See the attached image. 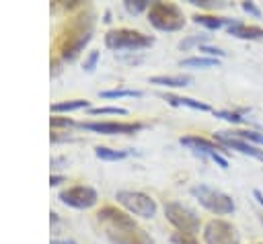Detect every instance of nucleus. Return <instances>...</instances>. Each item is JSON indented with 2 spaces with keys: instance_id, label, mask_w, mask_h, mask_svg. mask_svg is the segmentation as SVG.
Masks as SVG:
<instances>
[{
  "instance_id": "2",
  "label": "nucleus",
  "mask_w": 263,
  "mask_h": 244,
  "mask_svg": "<svg viewBox=\"0 0 263 244\" xmlns=\"http://www.w3.org/2000/svg\"><path fill=\"white\" fill-rule=\"evenodd\" d=\"M92 27H95V12L90 8H84L74 18H70L64 25V29L58 37V43H55L60 59H64V62L74 59L82 51V47L90 41Z\"/></svg>"
},
{
  "instance_id": "7",
  "label": "nucleus",
  "mask_w": 263,
  "mask_h": 244,
  "mask_svg": "<svg viewBox=\"0 0 263 244\" xmlns=\"http://www.w3.org/2000/svg\"><path fill=\"white\" fill-rule=\"evenodd\" d=\"M164 215L166 219L177 228V232H187V234H195L199 230V217L195 215L193 209L185 207L183 203H164Z\"/></svg>"
},
{
  "instance_id": "29",
  "label": "nucleus",
  "mask_w": 263,
  "mask_h": 244,
  "mask_svg": "<svg viewBox=\"0 0 263 244\" xmlns=\"http://www.w3.org/2000/svg\"><path fill=\"white\" fill-rule=\"evenodd\" d=\"M187 2L199 8H222L224 6V2H212V0H187Z\"/></svg>"
},
{
  "instance_id": "30",
  "label": "nucleus",
  "mask_w": 263,
  "mask_h": 244,
  "mask_svg": "<svg viewBox=\"0 0 263 244\" xmlns=\"http://www.w3.org/2000/svg\"><path fill=\"white\" fill-rule=\"evenodd\" d=\"M97 62H99V51H90L88 57L84 59V70L86 72H92L97 68Z\"/></svg>"
},
{
  "instance_id": "18",
  "label": "nucleus",
  "mask_w": 263,
  "mask_h": 244,
  "mask_svg": "<svg viewBox=\"0 0 263 244\" xmlns=\"http://www.w3.org/2000/svg\"><path fill=\"white\" fill-rule=\"evenodd\" d=\"M193 23L201 25V27H208V29H220L224 25H230L232 18H222V16H212V14H195Z\"/></svg>"
},
{
  "instance_id": "34",
  "label": "nucleus",
  "mask_w": 263,
  "mask_h": 244,
  "mask_svg": "<svg viewBox=\"0 0 263 244\" xmlns=\"http://www.w3.org/2000/svg\"><path fill=\"white\" fill-rule=\"evenodd\" d=\"M49 244H76L74 240H51Z\"/></svg>"
},
{
  "instance_id": "15",
  "label": "nucleus",
  "mask_w": 263,
  "mask_h": 244,
  "mask_svg": "<svg viewBox=\"0 0 263 244\" xmlns=\"http://www.w3.org/2000/svg\"><path fill=\"white\" fill-rule=\"evenodd\" d=\"M191 82V76L187 74H177V76H152L150 84H158V86H171V88H181L187 86Z\"/></svg>"
},
{
  "instance_id": "27",
  "label": "nucleus",
  "mask_w": 263,
  "mask_h": 244,
  "mask_svg": "<svg viewBox=\"0 0 263 244\" xmlns=\"http://www.w3.org/2000/svg\"><path fill=\"white\" fill-rule=\"evenodd\" d=\"M171 242L173 244H197L195 236L193 234H187V232H175L171 236Z\"/></svg>"
},
{
  "instance_id": "13",
  "label": "nucleus",
  "mask_w": 263,
  "mask_h": 244,
  "mask_svg": "<svg viewBox=\"0 0 263 244\" xmlns=\"http://www.w3.org/2000/svg\"><path fill=\"white\" fill-rule=\"evenodd\" d=\"M228 33L232 37L238 39H251V41H263V29L261 27H253V25H245L240 21H232L228 25Z\"/></svg>"
},
{
  "instance_id": "20",
  "label": "nucleus",
  "mask_w": 263,
  "mask_h": 244,
  "mask_svg": "<svg viewBox=\"0 0 263 244\" xmlns=\"http://www.w3.org/2000/svg\"><path fill=\"white\" fill-rule=\"evenodd\" d=\"M142 94H144L142 90H132V88H115V90H103V92H99L101 98H123V96L138 98Z\"/></svg>"
},
{
  "instance_id": "32",
  "label": "nucleus",
  "mask_w": 263,
  "mask_h": 244,
  "mask_svg": "<svg viewBox=\"0 0 263 244\" xmlns=\"http://www.w3.org/2000/svg\"><path fill=\"white\" fill-rule=\"evenodd\" d=\"M60 182H64V176H49V185H51V187H55V185H60Z\"/></svg>"
},
{
  "instance_id": "31",
  "label": "nucleus",
  "mask_w": 263,
  "mask_h": 244,
  "mask_svg": "<svg viewBox=\"0 0 263 244\" xmlns=\"http://www.w3.org/2000/svg\"><path fill=\"white\" fill-rule=\"evenodd\" d=\"M240 6H242V10H245V12H249L251 16H257V18L261 16V10L257 8V4H255V2H249V0H245V2H240Z\"/></svg>"
},
{
  "instance_id": "4",
  "label": "nucleus",
  "mask_w": 263,
  "mask_h": 244,
  "mask_svg": "<svg viewBox=\"0 0 263 244\" xmlns=\"http://www.w3.org/2000/svg\"><path fill=\"white\" fill-rule=\"evenodd\" d=\"M191 195L212 213H218V215H226V213H232L234 211V201L230 195L218 191V189H212L208 185H195L191 187Z\"/></svg>"
},
{
  "instance_id": "21",
  "label": "nucleus",
  "mask_w": 263,
  "mask_h": 244,
  "mask_svg": "<svg viewBox=\"0 0 263 244\" xmlns=\"http://www.w3.org/2000/svg\"><path fill=\"white\" fill-rule=\"evenodd\" d=\"M230 135L238 137V139H245V141H253V144H259L263 146V133L261 131H255V129H236V131H228Z\"/></svg>"
},
{
  "instance_id": "9",
  "label": "nucleus",
  "mask_w": 263,
  "mask_h": 244,
  "mask_svg": "<svg viewBox=\"0 0 263 244\" xmlns=\"http://www.w3.org/2000/svg\"><path fill=\"white\" fill-rule=\"evenodd\" d=\"M179 141H181V146L189 148L191 152L210 158V160L216 162L220 168H228V160L220 154V152L224 150L220 144H216V141H212V139H205V137H199V135H185V137H181Z\"/></svg>"
},
{
  "instance_id": "6",
  "label": "nucleus",
  "mask_w": 263,
  "mask_h": 244,
  "mask_svg": "<svg viewBox=\"0 0 263 244\" xmlns=\"http://www.w3.org/2000/svg\"><path fill=\"white\" fill-rule=\"evenodd\" d=\"M115 199L125 211L134 213V215H140V217H154L156 215V201L146 193H140V191H117Z\"/></svg>"
},
{
  "instance_id": "8",
  "label": "nucleus",
  "mask_w": 263,
  "mask_h": 244,
  "mask_svg": "<svg viewBox=\"0 0 263 244\" xmlns=\"http://www.w3.org/2000/svg\"><path fill=\"white\" fill-rule=\"evenodd\" d=\"M205 244H240L238 230L226 219H210L203 228Z\"/></svg>"
},
{
  "instance_id": "19",
  "label": "nucleus",
  "mask_w": 263,
  "mask_h": 244,
  "mask_svg": "<svg viewBox=\"0 0 263 244\" xmlns=\"http://www.w3.org/2000/svg\"><path fill=\"white\" fill-rule=\"evenodd\" d=\"M129 152L125 150H111V148H105V146H97L95 148V156L99 160H105V162H115V160H123L127 158Z\"/></svg>"
},
{
  "instance_id": "1",
  "label": "nucleus",
  "mask_w": 263,
  "mask_h": 244,
  "mask_svg": "<svg viewBox=\"0 0 263 244\" xmlns=\"http://www.w3.org/2000/svg\"><path fill=\"white\" fill-rule=\"evenodd\" d=\"M99 221L105 228L107 238L113 244H154L152 236L142 230L132 215H127L123 209H117L113 205H105L97 213Z\"/></svg>"
},
{
  "instance_id": "24",
  "label": "nucleus",
  "mask_w": 263,
  "mask_h": 244,
  "mask_svg": "<svg viewBox=\"0 0 263 244\" xmlns=\"http://www.w3.org/2000/svg\"><path fill=\"white\" fill-rule=\"evenodd\" d=\"M210 35H193V37H187L183 41H179V49H191L193 45H203V41H208Z\"/></svg>"
},
{
  "instance_id": "26",
  "label": "nucleus",
  "mask_w": 263,
  "mask_h": 244,
  "mask_svg": "<svg viewBox=\"0 0 263 244\" xmlns=\"http://www.w3.org/2000/svg\"><path fill=\"white\" fill-rule=\"evenodd\" d=\"M216 117L228 121V123H245V117L240 113H232V111H214Z\"/></svg>"
},
{
  "instance_id": "28",
  "label": "nucleus",
  "mask_w": 263,
  "mask_h": 244,
  "mask_svg": "<svg viewBox=\"0 0 263 244\" xmlns=\"http://www.w3.org/2000/svg\"><path fill=\"white\" fill-rule=\"evenodd\" d=\"M199 51H201V53H205L208 57H216V59L226 55V51H222L220 47H210V45H201V47H199Z\"/></svg>"
},
{
  "instance_id": "25",
  "label": "nucleus",
  "mask_w": 263,
  "mask_h": 244,
  "mask_svg": "<svg viewBox=\"0 0 263 244\" xmlns=\"http://www.w3.org/2000/svg\"><path fill=\"white\" fill-rule=\"evenodd\" d=\"M90 115H125L127 111L123 107H97L88 111Z\"/></svg>"
},
{
  "instance_id": "3",
  "label": "nucleus",
  "mask_w": 263,
  "mask_h": 244,
  "mask_svg": "<svg viewBox=\"0 0 263 244\" xmlns=\"http://www.w3.org/2000/svg\"><path fill=\"white\" fill-rule=\"evenodd\" d=\"M148 21L158 31H179L185 25L183 10L173 2H152L148 8Z\"/></svg>"
},
{
  "instance_id": "33",
  "label": "nucleus",
  "mask_w": 263,
  "mask_h": 244,
  "mask_svg": "<svg viewBox=\"0 0 263 244\" xmlns=\"http://www.w3.org/2000/svg\"><path fill=\"white\" fill-rule=\"evenodd\" d=\"M253 195H255V199L259 201V205H263V193H261L259 189H255V191H253Z\"/></svg>"
},
{
  "instance_id": "5",
  "label": "nucleus",
  "mask_w": 263,
  "mask_h": 244,
  "mask_svg": "<svg viewBox=\"0 0 263 244\" xmlns=\"http://www.w3.org/2000/svg\"><path fill=\"white\" fill-rule=\"evenodd\" d=\"M154 43V37L144 35L142 31L134 29H113L105 35V45L109 49L121 51V49H144Z\"/></svg>"
},
{
  "instance_id": "17",
  "label": "nucleus",
  "mask_w": 263,
  "mask_h": 244,
  "mask_svg": "<svg viewBox=\"0 0 263 244\" xmlns=\"http://www.w3.org/2000/svg\"><path fill=\"white\" fill-rule=\"evenodd\" d=\"M88 100L86 98H72V100H62L51 105V113H70V111H80L86 109Z\"/></svg>"
},
{
  "instance_id": "14",
  "label": "nucleus",
  "mask_w": 263,
  "mask_h": 244,
  "mask_svg": "<svg viewBox=\"0 0 263 244\" xmlns=\"http://www.w3.org/2000/svg\"><path fill=\"white\" fill-rule=\"evenodd\" d=\"M168 105L173 107H189V109H195V111H212L210 105L205 103H199V100H193V98H185V96H175V94H160Z\"/></svg>"
},
{
  "instance_id": "11",
  "label": "nucleus",
  "mask_w": 263,
  "mask_h": 244,
  "mask_svg": "<svg viewBox=\"0 0 263 244\" xmlns=\"http://www.w3.org/2000/svg\"><path fill=\"white\" fill-rule=\"evenodd\" d=\"M82 129L103 133V135H119V133H136L144 125L142 123H127V121H84L80 123Z\"/></svg>"
},
{
  "instance_id": "22",
  "label": "nucleus",
  "mask_w": 263,
  "mask_h": 244,
  "mask_svg": "<svg viewBox=\"0 0 263 244\" xmlns=\"http://www.w3.org/2000/svg\"><path fill=\"white\" fill-rule=\"evenodd\" d=\"M123 6H125L127 12L138 14V12H142V10H148L152 4H150L148 0H123Z\"/></svg>"
},
{
  "instance_id": "23",
  "label": "nucleus",
  "mask_w": 263,
  "mask_h": 244,
  "mask_svg": "<svg viewBox=\"0 0 263 244\" xmlns=\"http://www.w3.org/2000/svg\"><path fill=\"white\" fill-rule=\"evenodd\" d=\"M49 125H51V129H68V127H74V125H76V121H74V119H70V117L53 115V117L49 119Z\"/></svg>"
},
{
  "instance_id": "16",
  "label": "nucleus",
  "mask_w": 263,
  "mask_h": 244,
  "mask_svg": "<svg viewBox=\"0 0 263 244\" xmlns=\"http://www.w3.org/2000/svg\"><path fill=\"white\" fill-rule=\"evenodd\" d=\"M220 62L216 57H205V55H195V57H187L181 59V68H193V70H203V68H218Z\"/></svg>"
},
{
  "instance_id": "12",
  "label": "nucleus",
  "mask_w": 263,
  "mask_h": 244,
  "mask_svg": "<svg viewBox=\"0 0 263 244\" xmlns=\"http://www.w3.org/2000/svg\"><path fill=\"white\" fill-rule=\"evenodd\" d=\"M214 139H216V144H220L222 148H230V150H236V152H240V154H245V156H253V158L263 160V150H259L257 146H251V144L245 141V139H238V137L230 135L228 131H218V133L214 135Z\"/></svg>"
},
{
  "instance_id": "10",
  "label": "nucleus",
  "mask_w": 263,
  "mask_h": 244,
  "mask_svg": "<svg viewBox=\"0 0 263 244\" xmlns=\"http://www.w3.org/2000/svg\"><path fill=\"white\" fill-rule=\"evenodd\" d=\"M58 199L68 205V207H74V209H88L92 207L97 201H99V195L92 187H86V185H74V187H68L64 191H60Z\"/></svg>"
}]
</instances>
